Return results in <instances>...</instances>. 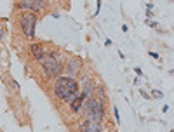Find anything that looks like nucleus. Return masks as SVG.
Here are the masks:
<instances>
[{
  "instance_id": "obj_1",
  "label": "nucleus",
  "mask_w": 174,
  "mask_h": 132,
  "mask_svg": "<svg viewBox=\"0 0 174 132\" xmlns=\"http://www.w3.org/2000/svg\"><path fill=\"white\" fill-rule=\"evenodd\" d=\"M52 92L58 99L70 104L73 101V97L79 94V82L77 78H70V77H58L54 80Z\"/></svg>"
},
{
  "instance_id": "obj_2",
  "label": "nucleus",
  "mask_w": 174,
  "mask_h": 132,
  "mask_svg": "<svg viewBox=\"0 0 174 132\" xmlns=\"http://www.w3.org/2000/svg\"><path fill=\"white\" fill-rule=\"evenodd\" d=\"M42 63V70H44V75L47 78H58L63 71H65V66L59 59V54L58 52H49L44 56Z\"/></svg>"
},
{
  "instance_id": "obj_3",
  "label": "nucleus",
  "mask_w": 174,
  "mask_h": 132,
  "mask_svg": "<svg viewBox=\"0 0 174 132\" xmlns=\"http://www.w3.org/2000/svg\"><path fill=\"white\" fill-rule=\"evenodd\" d=\"M84 113H85V118L94 120V122H103V118H105V103L99 101L96 96H89L84 103Z\"/></svg>"
},
{
  "instance_id": "obj_4",
  "label": "nucleus",
  "mask_w": 174,
  "mask_h": 132,
  "mask_svg": "<svg viewBox=\"0 0 174 132\" xmlns=\"http://www.w3.org/2000/svg\"><path fill=\"white\" fill-rule=\"evenodd\" d=\"M37 14L35 12H30V11H25V12L19 16V26L23 30V35L26 38H33L35 35V26H37Z\"/></svg>"
},
{
  "instance_id": "obj_5",
  "label": "nucleus",
  "mask_w": 174,
  "mask_h": 132,
  "mask_svg": "<svg viewBox=\"0 0 174 132\" xmlns=\"http://www.w3.org/2000/svg\"><path fill=\"white\" fill-rule=\"evenodd\" d=\"M82 68H84V61L77 56H71V57H68L66 65H65V73L70 78H77L82 73Z\"/></svg>"
},
{
  "instance_id": "obj_6",
  "label": "nucleus",
  "mask_w": 174,
  "mask_h": 132,
  "mask_svg": "<svg viewBox=\"0 0 174 132\" xmlns=\"http://www.w3.org/2000/svg\"><path fill=\"white\" fill-rule=\"evenodd\" d=\"M17 9L21 11H30V12H39L40 9L45 7V2L44 0H19L16 4Z\"/></svg>"
},
{
  "instance_id": "obj_7",
  "label": "nucleus",
  "mask_w": 174,
  "mask_h": 132,
  "mask_svg": "<svg viewBox=\"0 0 174 132\" xmlns=\"http://www.w3.org/2000/svg\"><path fill=\"white\" fill-rule=\"evenodd\" d=\"M80 132H103V122H94L85 118L80 123Z\"/></svg>"
},
{
  "instance_id": "obj_8",
  "label": "nucleus",
  "mask_w": 174,
  "mask_h": 132,
  "mask_svg": "<svg viewBox=\"0 0 174 132\" xmlns=\"http://www.w3.org/2000/svg\"><path fill=\"white\" fill-rule=\"evenodd\" d=\"M85 99H87V96L85 94H77L75 97H73V101L70 103V108H71V111L73 113H80V110L84 108V103H85Z\"/></svg>"
},
{
  "instance_id": "obj_9",
  "label": "nucleus",
  "mask_w": 174,
  "mask_h": 132,
  "mask_svg": "<svg viewBox=\"0 0 174 132\" xmlns=\"http://www.w3.org/2000/svg\"><path fill=\"white\" fill-rule=\"evenodd\" d=\"M31 56H33V59L35 61H42L44 59V56H45V51H44V45L42 44H31Z\"/></svg>"
},
{
  "instance_id": "obj_10",
  "label": "nucleus",
  "mask_w": 174,
  "mask_h": 132,
  "mask_svg": "<svg viewBox=\"0 0 174 132\" xmlns=\"http://www.w3.org/2000/svg\"><path fill=\"white\" fill-rule=\"evenodd\" d=\"M151 97H157V99H162V92H160V91H151Z\"/></svg>"
},
{
  "instance_id": "obj_11",
  "label": "nucleus",
  "mask_w": 174,
  "mask_h": 132,
  "mask_svg": "<svg viewBox=\"0 0 174 132\" xmlns=\"http://www.w3.org/2000/svg\"><path fill=\"white\" fill-rule=\"evenodd\" d=\"M11 89H14V91H19V85H17V82H16V80H11Z\"/></svg>"
},
{
  "instance_id": "obj_12",
  "label": "nucleus",
  "mask_w": 174,
  "mask_h": 132,
  "mask_svg": "<svg viewBox=\"0 0 174 132\" xmlns=\"http://www.w3.org/2000/svg\"><path fill=\"white\" fill-rule=\"evenodd\" d=\"M113 115H115V120H117V122L120 120V117H119V108H117V106H113Z\"/></svg>"
},
{
  "instance_id": "obj_13",
  "label": "nucleus",
  "mask_w": 174,
  "mask_h": 132,
  "mask_svg": "<svg viewBox=\"0 0 174 132\" xmlns=\"http://www.w3.org/2000/svg\"><path fill=\"white\" fill-rule=\"evenodd\" d=\"M150 57H153V59H160V57H159V54H157V52H153V51L150 52Z\"/></svg>"
},
{
  "instance_id": "obj_14",
  "label": "nucleus",
  "mask_w": 174,
  "mask_h": 132,
  "mask_svg": "<svg viewBox=\"0 0 174 132\" xmlns=\"http://www.w3.org/2000/svg\"><path fill=\"white\" fill-rule=\"evenodd\" d=\"M141 96H143V97H146V99H150V96H148V94L145 92V91H141Z\"/></svg>"
},
{
  "instance_id": "obj_15",
  "label": "nucleus",
  "mask_w": 174,
  "mask_h": 132,
  "mask_svg": "<svg viewBox=\"0 0 174 132\" xmlns=\"http://www.w3.org/2000/svg\"><path fill=\"white\" fill-rule=\"evenodd\" d=\"M2 37H4V33H2V31H0V40H2Z\"/></svg>"
}]
</instances>
